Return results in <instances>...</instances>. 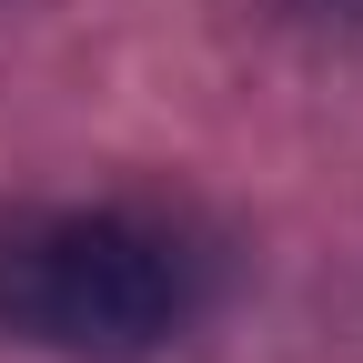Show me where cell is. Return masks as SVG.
<instances>
[{
    "mask_svg": "<svg viewBox=\"0 0 363 363\" xmlns=\"http://www.w3.org/2000/svg\"><path fill=\"white\" fill-rule=\"evenodd\" d=\"M202 313V252L152 212L51 202L0 212V333L81 363H142Z\"/></svg>",
    "mask_w": 363,
    "mask_h": 363,
    "instance_id": "1",
    "label": "cell"
}]
</instances>
